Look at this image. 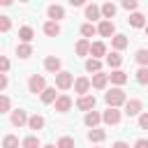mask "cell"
Wrapping results in <instances>:
<instances>
[{
    "mask_svg": "<svg viewBox=\"0 0 148 148\" xmlns=\"http://www.w3.org/2000/svg\"><path fill=\"white\" fill-rule=\"evenodd\" d=\"M104 102H106L111 109H118L120 104H127V95H125L120 88H111V90L104 95Z\"/></svg>",
    "mask_w": 148,
    "mask_h": 148,
    "instance_id": "obj_1",
    "label": "cell"
},
{
    "mask_svg": "<svg viewBox=\"0 0 148 148\" xmlns=\"http://www.w3.org/2000/svg\"><path fill=\"white\" fill-rule=\"evenodd\" d=\"M28 88H30V92H44L46 90V86H44V76H39V74H32L30 79H28Z\"/></svg>",
    "mask_w": 148,
    "mask_h": 148,
    "instance_id": "obj_2",
    "label": "cell"
},
{
    "mask_svg": "<svg viewBox=\"0 0 148 148\" xmlns=\"http://www.w3.org/2000/svg\"><path fill=\"white\" fill-rule=\"evenodd\" d=\"M72 83H74V76H72L69 72H60V74L56 76V86H58L60 90H67V88H72Z\"/></svg>",
    "mask_w": 148,
    "mask_h": 148,
    "instance_id": "obj_3",
    "label": "cell"
},
{
    "mask_svg": "<svg viewBox=\"0 0 148 148\" xmlns=\"http://www.w3.org/2000/svg\"><path fill=\"white\" fill-rule=\"evenodd\" d=\"M102 120H104L106 125H118V123H120V111H118V109H111V106H109V109H106V111L102 113Z\"/></svg>",
    "mask_w": 148,
    "mask_h": 148,
    "instance_id": "obj_4",
    "label": "cell"
},
{
    "mask_svg": "<svg viewBox=\"0 0 148 148\" xmlns=\"http://www.w3.org/2000/svg\"><path fill=\"white\" fill-rule=\"evenodd\" d=\"M90 86H92V81H90V79H86V76H79V79L74 81V90H76V92H81V97L90 90Z\"/></svg>",
    "mask_w": 148,
    "mask_h": 148,
    "instance_id": "obj_5",
    "label": "cell"
},
{
    "mask_svg": "<svg viewBox=\"0 0 148 148\" xmlns=\"http://www.w3.org/2000/svg\"><path fill=\"white\" fill-rule=\"evenodd\" d=\"M69 109H72V97H69V95H60V97L56 99V111L65 113V111H69Z\"/></svg>",
    "mask_w": 148,
    "mask_h": 148,
    "instance_id": "obj_6",
    "label": "cell"
},
{
    "mask_svg": "<svg viewBox=\"0 0 148 148\" xmlns=\"http://www.w3.org/2000/svg\"><path fill=\"white\" fill-rule=\"evenodd\" d=\"M125 113L127 116H141V99H127Z\"/></svg>",
    "mask_w": 148,
    "mask_h": 148,
    "instance_id": "obj_7",
    "label": "cell"
},
{
    "mask_svg": "<svg viewBox=\"0 0 148 148\" xmlns=\"http://www.w3.org/2000/svg\"><path fill=\"white\" fill-rule=\"evenodd\" d=\"M44 67L58 76V74H60V58H56V56H49V58L44 60Z\"/></svg>",
    "mask_w": 148,
    "mask_h": 148,
    "instance_id": "obj_8",
    "label": "cell"
},
{
    "mask_svg": "<svg viewBox=\"0 0 148 148\" xmlns=\"http://www.w3.org/2000/svg\"><path fill=\"white\" fill-rule=\"evenodd\" d=\"M76 106H79L81 111H86V113H88V111H90V109L95 106V97H92V95H83V97H79Z\"/></svg>",
    "mask_w": 148,
    "mask_h": 148,
    "instance_id": "obj_9",
    "label": "cell"
},
{
    "mask_svg": "<svg viewBox=\"0 0 148 148\" xmlns=\"http://www.w3.org/2000/svg\"><path fill=\"white\" fill-rule=\"evenodd\" d=\"M97 32H99L102 37H111V35L116 32V28H113V23H111V21H102V23L97 25Z\"/></svg>",
    "mask_w": 148,
    "mask_h": 148,
    "instance_id": "obj_10",
    "label": "cell"
},
{
    "mask_svg": "<svg viewBox=\"0 0 148 148\" xmlns=\"http://www.w3.org/2000/svg\"><path fill=\"white\" fill-rule=\"evenodd\" d=\"M109 79H111V83H116V86H123V83H127V74H125L123 69H113V72L109 74Z\"/></svg>",
    "mask_w": 148,
    "mask_h": 148,
    "instance_id": "obj_11",
    "label": "cell"
},
{
    "mask_svg": "<svg viewBox=\"0 0 148 148\" xmlns=\"http://www.w3.org/2000/svg\"><path fill=\"white\" fill-rule=\"evenodd\" d=\"M106 81H109V74H102V72L92 74V88L102 90V88H106Z\"/></svg>",
    "mask_w": 148,
    "mask_h": 148,
    "instance_id": "obj_12",
    "label": "cell"
},
{
    "mask_svg": "<svg viewBox=\"0 0 148 148\" xmlns=\"http://www.w3.org/2000/svg\"><path fill=\"white\" fill-rule=\"evenodd\" d=\"M30 118L25 116V111H21V109H16L14 113H12V125H16V127H21V125H25Z\"/></svg>",
    "mask_w": 148,
    "mask_h": 148,
    "instance_id": "obj_13",
    "label": "cell"
},
{
    "mask_svg": "<svg viewBox=\"0 0 148 148\" xmlns=\"http://www.w3.org/2000/svg\"><path fill=\"white\" fill-rule=\"evenodd\" d=\"M130 25H132V28H146L148 23H146V16H143V14L134 12V14L130 16Z\"/></svg>",
    "mask_w": 148,
    "mask_h": 148,
    "instance_id": "obj_14",
    "label": "cell"
},
{
    "mask_svg": "<svg viewBox=\"0 0 148 148\" xmlns=\"http://www.w3.org/2000/svg\"><path fill=\"white\" fill-rule=\"evenodd\" d=\"M62 16H65V9H62L60 5H51V7H49V18H51V21L58 23V18H62Z\"/></svg>",
    "mask_w": 148,
    "mask_h": 148,
    "instance_id": "obj_15",
    "label": "cell"
},
{
    "mask_svg": "<svg viewBox=\"0 0 148 148\" xmlns=\"http://www.w3.org/2000/svg\"><path fill=\"white\" fill-rule=\"evenodd\" d=\"M44 32H46L49 37H58V35H60V25H58L56 21H46V23H44Z\"/></svg>",
    "mask_w": 148,
    "mask_h": 148,
    "instance_id": "obj_16",
    "label": "cell"
},
{
    "mask_svg": "<svg viewBox=\"0 0 148 148\" xmlns=\"http://www.w3.org/2000/svg\"><path fill=\"white\" fill-rule=\"evenodd\" d=\"M32 37H35V32H32V28H30V25H23V28L18 30V39H21L23 44L32 42Z\"/></svg>",
    "mask_w": 148,
    "mask_h": 148,
    "instance_id": "obj_17",
    "label": "cell"
},
{
    "mask_svg": "<svg viewBox=\"0 0 148 148\" xmlns=\"http://www.w3.org/2000/svg\"><path fill=\"white\" fill-rule=\"evenodd\" d=\"M99 120H102V116H99L97 111H88V113H86V118H83V123H86L88 127H92V130H95V125H97Z\"/></svg>",
    "mask_w": 148,
    "mask_h": 148,
    "instance_id": "obj_18",
    "label": "cell"
},
{
    "mask_svg": "<svg viewBox=\"0 0 148 148\" xmlns=\"http://www.w3.org/2000/svg\"><path fill=\"white\" fill-rule=\"evenodd\" d=\"M99 16H102V7H97V5H88V7H86V18L95 21V18H99Z\"/></svg>",
    "mask_w": 148,
    "mask_h": 148,
    "instance_id": "obj_19",
    "label": "cell"
},
{
    "mask_svg": "<svg viewBox=\"0 0 148 148\" xmlns=\"http://www.w3.org/2000/svg\"><path fill=\"white\" fill-rule=\"evenodd\" d=\"M90 46H92V44H90L88 39H79V42H76V56H88V53H90Z\"/></svg>",
    "mask_w": 148,
    "mask_h": 148,
    "instance_id": "obj_20",
    "label": "cell"
},
{
    "mask_svg": "<svg viewBox=\"0 0 148 148\" xmlns=\"http://www.w3.org/2000/svg\"><path fill=\"white\" fill-rule=\"evenodd\" d=\"M88 139H90L92 143H99V141H104V139H106V132L95 127V130H90V132H88Z\"/></svg>",
    "mask_w": 148,
    "mask_h": 148,
    "instance_id": "obj_21",
    "label": "cell"
},
{
    "mask_svg": "<svg viewBox=\"0 0 148 148\" xmlns=\"http://www.w3.org/2000/svg\"><path fill=\"white\" fill-rule=\"evenodd\" d=\"M90 53H92V58H97V60H99V56H104V53H106L104 42H95V44L90 46Z\"/></svg>",
    "mask_w": 148,
    "mask_h": 148,
    "instance_id": "obj_22",
    "label": "cell"
},
{
    "mask_svg": "<svg viewBox=\"0 0 148 148\" xmlns=\"http://www.w3.org/2000/svg\"><path fill=\"white\" fill-rule=\"evenodd\" d=\"M113 14H116V5H113V2H104V5H102V16H104V21H109Z\"/></svg>",
    "mask_w": 148,
    "mask_h": 148,
    "instance_id": "obj_23",
    "label": "cell"
},
{
    "mask_svg": "<svg viewBox=\"0 0 148 148\" xmlns=\"http://www.w3.org/2000/svg\"><path fill=\"white\" fill-rule=\"evenodd\" d=\"M111 42H113V49H116V51H123V49L127 46V37H125V35H113Z\"/></svg>",
    "mask_w": 148,
    "mask_h": 148,
    "instance_id": "obj_24",
    "label": "cell"
},
{
    "mask_svg": "<svg viewBox=\"0 0 148 148\" xmlns=\"http://www.w3.org/2000/svg\"><path fill=\"white\" fill-rule=\"evenodd\" d=\"M28 127H30V130H42V127H44V118H42V116H37V113H35V116H30Z\"/></svg>",
    "mask_w": 148,
    "mask_h": 148,
    "instance_id": "obj_25",
    "label": "cell"
},
{
    "mask_svg": "<svg viewBox=\"0 0 148 148\" xmlns=\"http://www.w3.org/2000/svg\"><path fill=\"white\" fill-rule=\"evenodd\" d=\"M58 97H56V88H46L44 92H42V102L44 104H51V102H56Z\"/></svg>",
    "mask_w": 148,
    "mask_h": 148,
    "instance_id": "obj_26",
    "label": "cell"
},
{
    "mask_svg": "<svg viewBox=\"0 0 148 148\" xmlns=\"http://www.w3.org/2000/svg\"><path fill=\"white\" fill-rule=\"evenodd\" d=\"M30 53H32V46L30 44H18V49H16V56L18 58H30Z\"/></svg>",
    "mask_w": 148,
    "mask_h": 148,
    "instance_id": "obj_27",
    "label": "cell"
},
{
    "mask_svg": "<svg viewBox=\"0 0 148 148\" xmlns=\"http://www.w3.org/2000/svg\"><path fill=\"white\" fill-rule=\"evenodd\" d=\"M106 62H109V67H113V69H118V67L123 65V58H120L118 53H111V56H106Z\"/></svg>",
    "mask_w": 148,
    "mask_h": 148,
    "instance_id": "obj_28",
    "label": "cell"
},
{
    "mask_svg": "<svg viewBox=\"0 0 148 148\" xmlns=\"http://www.w3.org/2000/svg\"><path fill=\"white\" fill-rule=\"evenodd\" d=\"M99 67H102V62H99L97 58H88V60H86V69H88V72H95V74H97Z\"/></svg>",
    "mask_w": 148,
    "mask_h": 148,
    "instance_id": "obj_29",
    "label": "cell"
},
{
    "mask_svg": "<svg viewBox=\"0 0 148 148\" xmlns=\"http://www.w3.org/2000/svg\"><path fill=\"white\" fill-rule=\"evenodd\" d=\"M2 148H18V139H16L14 134H7V136L2 139Z\"/></svg>",
    "mask_w": 148,
    "mask_h": 148,
    "instance_id": "obj_30",
    "label": "cell"
},
{
    "mask_svg": "<svg viewBox=\"0 0 148 148\" xmlns=\"http://www.w3.org/2000/svg\"><path fill=\"white\" fill-rule=\"evenodd\" d=\"M136 62H139L141 67H148V51H146V49H139V51H136Z\"/></svg>",
    "mask_w": 148,
    "mask_h": 148,
    "instance_id": "obj_31",
    "label": "cell"
},
{
    "mask_svg": "<svg viewBox=\"0 0 148 148\" xmlns=\"http://www.w3.org/2000/svg\"><path fill=\"white\" fill-rule=\"evenodd\" d=\"M95 32H97V28H95L92 23H83V25H81V35H83V37H92Z\"/></svg>",
    "mask_w": 148,
    "mask_h": 148,
    "instance_id": "obj_32",
    "label": "cell"
},
{
    "mask_svg": "<svg viewBox=\"0 0 148 148\" xmlns=\"http://www.w3.org/2000/svg\"><path fill=\"white\" fill-rule=\"evenodd\" d=\"M23 148H39V139L37 136H25L23 139Z\"/></svg>",
    "mask_w": 148,
    "mask_h": 148,
    "instance_id": "obj_33",
    "label": "cell"
},
{
    "mask_svg": "<svg viewBox=\"0 0 148 148\" xmlns=\"http://www.w3.org/2000/svg\"><path fill=\"white\" fill-rule=\"evenodd\" d=\"M136 81H139L141 86H146V83H148V67H141V69L136 72Z\"/></svg>",
    "mask_w": 148,
    "mask_h": 148,
    "instance_id": "obj_34",
    "label": "cell"
},
{
    "mask_svg": "<svg viewBox=\"0 0 148 148\" xmlns=\"http://www.w3.org/2000/svg\"><path fill=\"white\" fill-rule=\"evenodd\" d=\"M58 148H74V139L72 136H62L58 141Z\"/></svg>",
    "mask_w": 148,
    "mask_h": 148,
    "instance_id": "obj_35",
    "label": "cell"
},
{
    "mask_svg": "<svg viewBox=\"0 0 148 148\" xmlns=\"http://www.w3.org/2000/svg\"><path fill=\"white\" fill-rule=\"evenodd\" d=\"M123 7H125L127 12H134V9L139 7V2H136V0H123Z\"/></svg>",
    "mask_w": 148,
    "mask_h": 148,
    "instance_id": "obj_36",
    "label": "cell"
},
{
    "mask_svg": "<svg viewBox=\"0 0 148 148\" xmlns=\"http://www.w3.org/2000/svg\"><path fill=\"white\" fill-rule=\"evenodd\" d=\"M0 111H2V113H7V111H9V97H7V95H2V97H0Z\"/></svg>",
    "mask_w": 148,
    "mask_h": 148,
    "instance_id": "obj_37",
    "label": "cell"
},
{
    "mask_svg": "<svg viewBox=\"0 0 148 148\" xmlns=\"http://www.w3.org/2000/svg\"><path fill=\"white\" fill-rule=\"evenodd\" d=\"M139 127L141 130H148V113H141L139 116Z\"/></svg>",
    "mask_w": 148,
    "mask_h": 148,
    "instance_id": "obj_38",
    "label": "cell"
},
{
    "mask_svg": "<svg viewBox=\"0 0 148 148\" xmlns=\"http://www.w3.org/2000/svg\"><path fill=\"white\" fill-rule=\"evenodd\" d=\"M9 25H12V23H9V18H5V16H2V18H0V30H2V32H7V30H9Z\"/></svg>",
    "mask_w": 148,
    "mask_h": 148,
    "instance_id": "obj_39",
    "label": "cell"
},
{
    "mask_svg": "<svg viewBox=\"0 0 148 148\" xmlns=\"http://www.w3.org/2000/svg\"><path fill=\"white\" fill-rule=\"evenodd\" d=\"M0 67H2V74H5V72L9 69V60H7V58H0Z\"/></svg>",
    "mask_w": 148,
    "mask_h": 148,
    "instance_id": "obj_40",
    "label": "cell"
},
{
    "mask_svg": "<svg viewBox=\"0 0 148 148\" xmlns=\"http://www.w3.org/2000/svg\"><path fill=\"white\" fill-rule=\"evenodd\" d=\"M134 148H148V139H139V141L134 143Z\"/></svg>",
    "mask_w": 148,
    "mask_h": 148,
    "instance_id": "obj_41",
    "label": "cell"
},
{
    "mask_svg": "<svg viewBox=\"0 0 148 148\" xmlns=\"http://www.w3.org/2000/svg\"><path fill=\"white\" fill-rule=\"evenodd\" d=\"M111 148H130V146H127V143H125V141H116V143H113V146H111Z\"/></svg>",
    "mask_w": 148,
    "mask_h": 148,
    "instance_id": "obj_42",
    "label": "cell"
},
{
    "mask_svg": "<svg viewBox=\"0 0 148 148\" xmlns=\"http://www.w3.org/2000/svg\"><path fill=\"white\" fill-rule=\"evenodd\" d=\"M0 88H2V90L7 88V76H5V74H2V79H0Z\"/></svg>",
    "mask_w": 148,
    "mask_h": 148,
    "instance_id": "obj_43",
    "label": "cell"
},
{
    "mask_svg": "<svg viewBox=\"0 0 148 148\" xmlns=\"http://www.w3.org/2000/svg\"><path fill=\"white\" fill-rule=\"evenodd\" d=\"M44 148H58V146H51V143H49V146H44Z\"/></svg>",
    "mask_w": 148,
    "mask_h": 148,
    "instance_id": "obj_44",
    "label": "cell"
},
{
    "mask_svg": "<svg viewBox=\"0 0 148 148\" xmlns=\"http://www.w3.org/2000/svg\"><path fill=\"white\" fill-rule=\"evenodd\" d=\"M146 35H148V25H146Z\"/></svg>",
    "mask_w": 148,
    "mask_h": 148,
    "instance_id": "obj_45",
    "label": "cell"
}]
</instances>
